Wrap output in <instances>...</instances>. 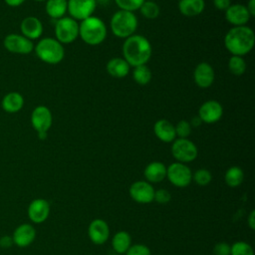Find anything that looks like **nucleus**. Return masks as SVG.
<instances>
[{"instance_id":"1","label":"nucleus","mask_w":255,"mask_h":255,"mask_svg":"<svg viewBox=\"0 0 255 255\" xmlns=\"http://www.w3.org/2000/svg\"><path fill=\"white\" fill-rule=\"evenodd\" d=\"M152 48L149 41L142 35L133 34L123 44L124 59L130 67L146 65L151 58Z\"/></svg>"},{"instance_id":"2","label":"nucleus","mask_w":255,"mask_h":255,"mask_svg":"<svg viewBox=\"0 0 255 255\" xmlns=\"http://www.w3.org/2000/svg\"><path fill=\"white\" fill-rule=\"evenodd\" d=\"M254 44V31L246 25L232 27L224 36V46L233 56L247 55L253 49Z\"/></svg>"},{"instance_id":"3","label":"nucleus","mask_w":255,"mask_h":255,"mask_svg":"<svg viewBox=\"0 0 255 255\" xmlns=\"http://www.w3.org/2000/svg\"><path fill=\"white\" fill-rule=\"evenodd\" d=\"M108 35L105 22L97 17L90 16L79 23V37L90 46L102 44Z\"/></svg>"},{"instance_id":"4","label":"nucleus","mask_w":255,"mask_h":255,"mask_svg":"<svg viewBox=\"0 0 255 255\" xmlns=\"http://www.w3.org/2000/svg\"><path fill=\"white\" fill-rule=\"evenodd\" d=\"M34 51L42 62L49 65H57L61 63L65 57L64 45L51 37L41 39L34 46Z\"/></svg>"},{"instance_id":"5","label":"nucleus","mask_w":255,"mask_h":255,"mask_svg":"<svg viewBox=\"0 0 255 255\" xmlns=\"http://www.w3.org/2000/svg\"><path fill=\"white\" fill-rule=\"evenodd\" d=\"M138 21L133 12L118 10L111 18L110 26L112 33L121 39H127L133 35L137 29Z\"/></svg>"},{"instance_id":"6","label":"nucleus","mask_w":255,"mask_h":255,"mask_svg":"<svg viewBox=\"0 0 255 255\" xmlns=\"http://www.w3.org/2000/svg\"><path fill=\"white\" fill-rule=\"evenodd\" d=\"M55 36L61 44H71L79 37V22L71 17H63L56 21Z\"/></svg>"},{"instance_id":"7","label":"nucleus","mask_w":255,"mask_h":255,"mask_svg":"<svg viewBox=\"0 0 255 255\" xmlns=\"http://www.w3.org/2000/svg\"><path fill=\"white\" fill-rule=\"evenodd\" d=\"M171 154L178 162L193 161L198 155V149L193 141L188 138H175L171 144Z\"/></svg>"},{"instance_id":"8","label":"nucleus","mask_w":255,"mask_h":255,"mask_svg":"<svg viewBox=\"0 0 255 255\" xmlns=\"http://www.w3.org/2000/svg\"><path fill=\"white\" fill-rule=\"evenodd\" d=\"M166 177L176 187H186L192 180L190 168L182 162H173L166 167Z\"/></svg>"},{"instance_id":"9","label":"nucleus","mask_w":255,"mask_h":255,"mask_svg":"<svg viewBox=\"0 0 255 255\" xmlns=\"http://www.w3.org/2000/svg\"><path fill=\"white\" fill-rule=\"evenodd\" d=\"M3 46L8 52L18 55H28L34 50L33 41L17 33L6 35L3 40Z\"/></svg>"},{"instance_id":"10","label":"nucleus","mask_w":255,"mask_h":255,"mask_svg":"<svg viewBox=\"0 0 255 255\" xmlns=\"http://www.w3.org/2000/svg\"><path fill=\"white\" fill-rule=\"evenodd\" d=\"M31 125L38 132H48L53 124V116L50 109L44 105L34 108L31 113Z\"/></svg>"},{"instance_id":"11","label":"nucleus","mask_w":255,"mask_h":255,"mask_svg":"<svg viewBox=\"0 0 255 255\" xmlns=\"http://www.w3.org/2000/svg\"><path fill=\"white\" fill-rule=\"evenodd\" d=\"M96 8V0H68V13L77 21L93 16Z\"/></svg>"},{"instance_id":"12","label":"nucleus","mask_w":255,"mask_h":255,"mask_svg":"<svg viewBox=\"0 0 255 255\" xmlns=\"http://www.w3.org/2000/svg\"><path fill=\"white\" fill-rule=\"evenodd\" d=\"M128 191L131 199L137 203L146 204L153 201L154 188L147 181L137 180L132 182Z\"/></svg>"},{"instance_id":"13","label":"nucleus","mask_w":255,"mask_h":255,"mask_svg":"<svg viewBox=\"0 0 255 255\" xmlns=\"http://www.w3.org/2000/svg\"><path fill=\"white\" fill-rule=\"evenodd\" d=\"M197 116L204 124H215L222 118L223 108L219 102L208 100L199 107Z\"/></svg>"},{"instance_id":"14","label":"nucleus","mask_w":255,"mask_h":255,"mask_svg":"<svg viewBox=\"0 0 255 255\" xmlns=\"http://www.w3.org/2000/svg\"><path fill=\"white\" fill-rule=\"evenodd\" d=\"M27 212L29 219L33 223H43L49 217L50 204L44 198H36L30 202Z\"/></svg>"},{"instance_id":"15","label":"nucleus","mask_w":255,"mask_h":255,"mask_svg":"<svg viewBox=\"0 0 255 255\" xmlns=\"http://www.w3.org/2000/svg\"><path fill=\"white\" fill-rule=\"evenodd\" d=\"M194 83L201 89H207L212 86L215 80V72L213 67L207 62L199 63L193 72Z\"/></svg>"},{"instance_id":"16","label":"nucleus","mask_w":255,"mask_h":255,"mask_svg":"<svg viewBox=\"0 0 255 255\" xmlns=\"http://www.w3.org/2000/svg\"><path fill=\"white\" fill-rule=\"evenodd\" d=\"M224 12L226 21L233 27L245 26L251 18L246 6L239 3L231 4Z\"/></svg>"},{"instance_id":"17","label":"nucleus","mask_w":255,"mask_h":255,"mask_svg":"<svg viewBox=\"0 0 255 255\" xmlns=\"http://www.w3.org/2000/svg\"><path fill=\"white\" fill-rule=\"evenodd\" d=\"M88 235L94 244H104L107 242L110 236V228L108 223L100 218L94 219L88 227Z\"/></svg>"},{"instance_id":"18","label":"nucleus","mask_w":255,"mask_h":255,"mask_svg":"<svg viewBox=\"0 0 255 255\" xmlns=\"http://www.w3.org/2000/svg\"><path fill=\"white\" fill-rule=\"evenodd\" d=\"M20 31L24 37L33 41L39 39L42 36L44 28L39 18L35 16H28L21 21Z\"/></svg>"},{"instance_id":"19","label":"nucleus","mask_w":255,"mask_h":255,"mask_svg":"<svg viewBox=\"0 0 255 255\" xmlns=\"http://www.w3.org/2000/svg\"><path fill=\"white\" fill-rule=\"evenodd\" d=\"M36 238V230L33 225L23 223L19 225L13 232V243L18 247L24 248L33 243Z\"/></svg>"},{"instance_id":"20","label":"nucleus","mask_w":255,"mask_h":255,"mask_svg":"<svg viewBox=\"0 0 255 255\" xmlns=\"http://www.w3.org/2000/svg\"><path fill=\"white\" fill-rule=\"evenodd\" d=\"M153 132L162 142H172L176 138L174 125L165 119L158 120L154 123Z\"/></svg>"},{"instance_id":"21","label":"nucleus","mask_w":255,"mask_h":255,"mask_svg":"<svg viewBox=\"0 0 255 255\" xmlns=\"http://www.w3.org/2000/svg\"><path fill=\"white\" fill-rule=\"evenodd\" d=\"M143 175L149 183L160 182L166 177V166L160 161H151L145 166Z\"/></svg>"},{"instance_id":"22","label":"nucleus","mask_w":255,"mask_h":255,"mask_svg":"<svg viewBox=\"0 0 255 255\" xmlns=\"http://www.w3.org/2000/svg\"><path fill=\"white\" fill-rule=\"evenodd\" d=\"M24 106V98L18 92L7 93L1 101V108L4 112L15 114L22 110Z\"/></svg>"},{"instance_id":"23","label":"nucleus","mask_w":255,"mask_h":255,"mask_svg":"<svg viewBox=\"0 0 255 255\" xmlns=\"http://www.w3.org/2000/svg\"><path fill=\"white\" fill-rule=\"evenodd\" d=\"M130 66L127 63L124 58L115 57L108 61L106 69L110 76L117 79H123L129 73Z\"/></svg>"},{"instance_id":"24","label":"nucleus","mask_w":255,"mask_h":255,"mask_svg":"<svg viewBox=\"0 0 255 255\" xmlns=\"http://www.w3.org/2000/svg\"><path fill=\"white\" fill-rule=\"evenodd\" d=\"M205 8L204 0H179L178 10L186 17H194L203 12Z\"/></svg>"},{"instance_id":"25","label":"nucleus","mask_w":255,"mask_h":255,"mask_svg":"<svg viewBox=\"0 0 255 255\" xmlns=\"http://www.w3.org/2000/svg\"><path fill=\"white\" fill-rule=\"evenodd\" d=\"M45 11L51 19L59 20L68 12V0H46Z\"/></svg>"},{"instance_id":"26","label":"nucleus","mask_w":255,"mask_h":255,"mask_svg":"<svg viewBox=\"0 0 255 255\" xmlns=\"http://www.w3.org/2000/svg\"><path fill=\"white\" fill-rule=\"evenodd\" d=\"M131 245L130 235L127 231H119L117 232L112 239L113 249L117 252V254H124L128 251L129 246Z\"/></svg>"},{"instance_id":"27","label":"nucleus","mask_w":255,"mask_h":255,"mask_svg":"<svg viewBox=\"0 0 255 255\" xmlns=\"http://www.w3.org/2000/svg\"><path fill=\"white\" fill-rule=\"evenodd\" d=\"M244 179V172L239 166H231L229 167L224 175L225 183L230 187L239 186Z\"/></svg>"},{"instance_id":"28","label":"nucleus","mask_w":255,"mask_h":255,"mask_svg":"<svg viewBox=\"0 0 255 255\" xmlns=\"http://www.w3.org/2000/svg\"><path fill=\"white\" fill-rule=\"evenodd\" d=\"M151 71L146 65L136 66L132 70V79L136 84L140 86L147 85L151 81Z\"/></svg>"},{"instance_id":"29","label":"nucleus","mask_w":255,"mask_h":255,"mask_svg":"<svg viewBox=\"0 0 255 255\" xmlns=\"http://www.w3.org/2000/svg\"><path fill=\"white\" fill-rule=\"evenodd\" d=\"M138 10L140 11V14L148 20L156 19L160 13V9L157 3L150 0H145Z\"/></svg>"},{"instance_id":"30","label":"nucleus","mask_w":255,"mask_h":255,"mask_svg":"<svg viewBox=\"0 0 255 255\" xmlns=\"http://www.w3.org/2000/svg\"><path fill=\"white\" fill-rule=\"evenodd\" d=\"M247 65L243 57L231 56L228 60V70L234 76H242L246 71Z\"/></svg>"},{"instance_id":"31","label":"nucleus","mask_w":255,"mask_h":255,"mask_svg":"<svg viewBox=\"0 0 255 255\" xmlns=\"http://www.w3.org/2000/svg\"><path fill=\"white\" fill-rule=\"evenodd\" d=\"M230 255H254V250L247 242L237 241L231 245Z\"/></svg>"},{"instance_id":"32","label":"nucleus","mask_w":255,"mask_h":255,"mask_svg":"<svg viewBox=\"0 0 255 255\" xmlns=\"http://www.w3.org/2000/svg\"><path fill=\"white\" fill-rule=\"evenodd\" d=\"M192 179L195 181V183L199 186H205L210 183L212 179V174L209 170L205 168H200L197 169L193 174H192Z\"/></svg>"},{"instance_id":"33","label":"nucleus","mask_w":255,"mask_h":255,"mask_svg":"<svg viewBox=\"0 0 255 255\" xmlns=\"http://www.w3.org/2000/svg\"><path fill=\"white\" fill-rule=\"evenodd\" d=\"M144 1L145 0H115V3L120 8V10L133 12L138 10Z\"/></svg>"},{"instance_id":"34","label":"nucleus","mask_w":255,"mask_h":255,"mask_svg":"<svg viewBox=\"0 0 255 255\" xmlns=\"http://www.w3.org/2000/svg\"><path fill=\"white\" fill-rule=\"evenodd\" d=\"M174 128L176 136H178L179 138H187L191 133L192 127L188 121L181 120L174 126Z\"/></svg>"},{"instance_id":"35","label":"nucleus","mask_w":255,"mask_h":255,"mask_svg":"<svg viewBox=\"0 0 255 255\" xmlns=\"http://www.w3.org/2000/svg\"><path fill=\"white\" fill-rule=\"evenodd\" d=\"M150 250L146 245L143 244H134L130 245L126 255H150Z\"/></svg>"},{"instance_id":"36","label":"nucleus","mask_w":255,"mask_h":255,"mask_svg":"<svg viewBox=\"0 0 255 255\" xmlns=\"http://www.w3.org/2000/svg\"><path fill=\"white\" fill-rule=\"evenodd\" d=\"M171 199V195L170 193L164 189V188H159L157 190H154V196H153V200L156 201L157 203L160 204H164L169 202V200Z\"/></svg>"},{"instance_id":"37","label":"nucleus","mask_w":255,"mask_h":255,"mask_svg":"<svg viewBox=\"0 0 255 255\" xmlns=\"http://www.w3.org/2000/svg\"><path fill=\"white\" fill-rule=\"evenodd\" d=\"M231 246L226 242H218L213 247L214 255H230Z\"/></svg>"},{"instance_id":"38","label":"nucleus","mask_w":255,"mask_h":255,"mask_svg":"<svg viewBox=\"0 0 255 255\" xmlns=\"http://www.w3.org/2000/svg\"><path fill=\"white\" fill-rule=\"evenodd\" d=\"M212 2L214 7L220 11H225L231 5V0H212Z\"/></svg>"},{"instance_id":"39","label":"nucleus","mask_w":255,"mask_h":255,"mask_svg":"<svg viewBox=\"0 0 255 255\" xmlns=\"http://www.w3.org/2000/svg\"><path fill=\"white\" fill-rule=\"evenodd\" d=\"M13 239L12 236L10 235H4L2 237H0V247L4 248V249H8L13 245Z\"/></svg>"},{"instance_id":"40","label":"nucleus","mask_w":255,"mask_h":255,"mask_svg":"<svg viewBox=\"0 0 255 255\" xmlns=\"http://www.w3.org/2000/svg\"><path fill=\"white\" fill-rule=\"evenodd\" d=\"M247 223H248V226L250 227V229L254 230L255 229V211L252 210L247 218Z\"/></svg>"},{"instance_id":"41","label":"nucleus","mask_w":255,"mask_h":255,"mask_svg":"<svg viewBox=\"0 0 255 255\" xmlns=\"http://www.w3.org/2000/svg\"><path fill=\"white\" fill-rule=\"evenodd\" d=\"M250 16L254 17L255 16V0H249L247 5H245Z\"/></svg>"},{"instance_id":"42","label":"nucleus","mask_w":255,"mask_h":255,"mask_svg":"<svg viewBox=\"0 0 255 255\" xmlns=\"http://www.w3.org/2000/svg\"><path fill=\"white\" fill-rule=\"evenodd\" d=\"M26 0H4L6 5L9 7H19L21 6Z\"/></svg>"},{"instance_id":"43","label":"nucleus","mask_w":255,"mask_h":255,"mask_svg":"<svg viewBox=\"0 0 255 255\" xmlns=\"http://www.w3.org/2000/svg\"><path fill=\"white\" fill-rule=\"evenodd\" d=\"M189 123H190L191 127H198V126H200L202 124V122H201V120L199 119L198 116H195L194 118H192Z\"/></svg>"},{"instance_id":"44","label":"nucleus","mask_w":255,"mask_h":255,"mask_svg":"<svg viewBox=\"0 0 255 255\" xmlns=\"http://www.w3.org/2000/svg\"><path fill=\"white\" fill-rule=\"evenodd\" d=\"M38 138L41 140H45L48 136V132H38Z\"/></svg>"},{"instance_id":"45","label":"nucleus","mask_w":255,"mask_h":255,"mask_svg":"<svg viewBox=\"0 0 255 255\" xmlns=\"http://www.w3.org/2000/svg\"><path fill=\"white\" fill-rule=\"evenodd\" d=\"M109 1H110V0H96L97 5H98V4H101V5H107V4L109 3Z\"/></svg>"},{"instance_id":"46","label":"nucleus","mask_w":255,"mask_h":255,"mask_svg":"<svg viewBox=\"0 0 255 255\" xmlns=\"http://www.w3.org/2000/svg\"><path fill=\"white\" fill-rule=\"evenodd\" d=\"M34 1H37V2H43V1H46V0H34Z\"/></svg>"},{"instance_id":"47","label":"nucleus","mask_w":255,"mask_h":255,"mask_svg":"<svg viewBox=\"0 0 255 255\" xmlns=\"http://www.w3.org/2000/svg\"><path fill=\"white\" fill-rule=\"evenodd\" d=\"M115 255H120V254H115Z\"/></svg>"}]
</instances>
